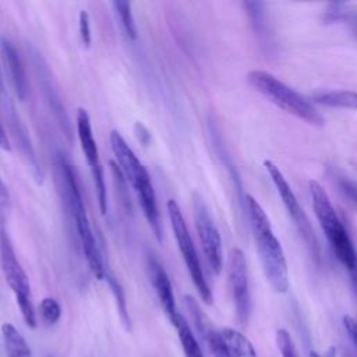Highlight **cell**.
Instances as JSON below:
<instances>
[{
    "label": "cell",
    "mask_w": 357,
    "mask_h": 357,
    "mask_svg": "<svg viewBox=\"0 0 357 357\" xmlns=\"http://www.w3.org/2000/svg\"><path fill=\"white\" fill-rule=\"evenodd\" d=\"M245 208L265 278L276 293H286L290 284L287 262L282 244L272 230L271 220L261 204L250 194H245Z\"/></svg>",
    "instance_id": "6da1fadb"
},
{
    "label": "cell",
    "mask_w": 357,
    "mask_h": 357,
    "mask_svg": "<svg viewBox=\"0 0 357 357\" xmlns=\"http://www.w3.org/2000/svg\"><path fill=\"white\" fill-rule=\"evenodd\" d=\"M56 170H57V181L60 183L61 197L64 199V204L71 213L75 229L78 233V238L81 241V247L84 251V255L86 258V262L92 271V273L99 279L103 280L106 276V268L103 264V258L100 254V250L98 247L95 234L92 231L85 204L82 199V194L79 190V184L75 176V172L73 166L68 163L67 159L59 156L56 162Z\"/></svg>",
    "instance_id": "7a4b0ae2"
},
{
    "label": "cell",
    "mask_w": 357,
    "mask_h": 357,
    "mask_svg": "<svg viewBox=\"0 0 357 357\" xmlns=\"http://www.w3.org/2000/svg\"><path fill=\"white\" fill-rule=\"evenodd\" d=\"M110 145L121 174L132 185L137 194L138 202L141 205V209L144 212V216L149 223L155 237L160 241L162 227L159 220V211L156 204V195H155L148 170L139 162L137 155L127 145L126 139L121 137V134L117 130H113L110 132Z\"/></svg>",
    "instance_id": "3957f363"
},
{
    "label": "cell",
    "mask_w": 357,
    "mask_h": 357,
    "mask_svg": "<svg viewBox=\"0 0 357 357\" xmlns=\"http://www.w3.org/2000/svg\"><path fill=\"white\" fill-rule=\"evenodd\" d=\"M308 190L315 216L333 254L350 272H354L357 269V252L343 222L331 202L328 192L315 180L308 181Z\"/></svg>",
    "instance_id": "277c9868"
},
{
    "label": "cell",
    "mask_w": 357,
    "mask_h": 357,
    "mask_svg": "<svg viewBox=\"0 0 357 357\" xmlns=\"http://www.w3.org/2000/svg\"><path fill=\"white\" fill-rule=\"evenodd\" d=\"M247 81L255 91L286 113L312 126L321 127L325 124V117L307 98L282 82L273 74L264 70H252L247 74Z\"/></svg>",
    "instance_id": "5b68a950"
},
{
    "label": "cell",
    "mask_w": 357,
    "mask_h": 357,
    "mask_svg": "<svg viewBox=\"0 0 357 357\" xmlns=\"http://www.w3.org/2000/svg\"><path fill=\"white\" fill-rule=\"evenodd\" d=\"M0 265L4 273V278L15 294V300L18 303L21 315L24 322L31 328H36V314L32 303V293L28 276L20 264L11 238L6 230L4 222H0Z\"/></svg>",
    "instance_id": "8992f818"
},
{
    "label": "cell",
    "mask_w": 357,
    "mask_h": 357,
    "mask_svg": "<svg viewBox=\"0 0 357 357\" xmlns=\"http://www.w3.org/2000/svg\"><path fill=\"white\" fill-rule=\"evenodd\" d=\"M264 166L268 172V174L271 176L275 187H276V191L287 211V215L290 216V219L293 220L300 237L303 238L304 244H305V248H307V252L311 258L312 262H315L317 265H319L321 262V247H319V243H318V238L315 236V231H314V227H312V223L310 220V218L307 216L304 208L300 205L296 194L293 192L290 184L287 183L286 177L283 176L282 170L269 159H265L264 160Z\"/></svg>",
    "instance_id": "52a82bcc"
},
{
    "label": "cell",
    "mask_w": 357,
    "mask_h": 357,
    "mask_svg": "<svg viewBox=\"0 0 357 357\" xmlns=\"http://www.w3.org/2000/svg\"><path fill=\"white\" fill-rule=\"evenodd\" d=\"M167 215L170 219V225L178 245V250L181 252V257L187 265V271L190 273V278L199 294V297L202 298L204 303L206 304H212L213 297H212V291L211 287L205 279L202 266H201V261L199 257L197 254L194 241L191 238V234L188 231L187 223L184 220V216L181 213V209L178 206V204L174 199H169L167 201Z\"/></svg>",
    "instance_id": "ba28073f"
},
{
    "label": "cell",
    "mask_w": 357,
    "mask_h": 357,
    "mask_svg": "<svg viewBox=\"0 0 357 357\" xmlns=\"http://www.w3.org/2000/svg\"><path fill=\"white\" fill-rule=\"evenodd\" d=\"M227 280L231 293L236 319L240 326L248 324L251 315V296L248 286V271L244 252L233 248L227 259Z\"/></svg>",
    "instance_id": "9c48e42d"
},
{
    "label": "cell",
    "mask_w": 357,
    "mask_h": 357,
    "mask_svg": "<svg viewBox=\"0 0 357 357\" xmlns=\"http://www.w3.org/2000/svg\"><path fill=\"white\" fill-rule=\"evenodd\" d=\"M194 220L205 259L211 271L219 275L223 268L222 238L204 199L198 194H194Z\"/></svg>",
    "instance_id": "30bf717a"
},
{
    "label": "cell",
    "mask_w": 357,
    "mask_h": 357,
    "mask_svg": "<svg viewBox=\"0 0 357 357\" xmlns=\"http://www.w3.org/2000/svg\"><path fill=\"white\" fill-rule=\"evenodd\" d=\"M77 135H78L84 156L86 159V163H88V166L91 169V173H92L100 213L105 215L107 212V194H106L105 173H103V167L100 165L99 151H98L96 141L93 138L92 126H91L88 112L82 107H79L77 110Z\"/></svg>",
    "instance_id": "8fae6325"
},
{
    "label": "cell",
    "mask_w": 357,
    "mask_h": 357,
    "mask_svg": "<svg viewBox=\"0 0 357 357\" xmlns=\"http://www.w3.org/2000/svg\"><path fill=\"white\" fill-rule=\"evenodd\" d=\"M183 301L185 304L188 314L192 318V322H194L199 336L205 342L211 356L212 357H230L227 353V349L223 343V339L220 336V331H218L215 328V325L211 322L208 315L202 311V308L199 307L197 300L192 296L187 294L183 297Z\"/></svg>",
    "instance_id": "7c38bea8"
},
{
    "label": "cell",
    "mask_w": 357,
    "mask_h": 357,
    "mask_svg": "<svg viewBox=\"0 0 357 357\" xmlns=\"http://www.w3.org/2000/svg\"><path fill=\"white\" fill-rule=\"evenodd\" d=\"M31 57H32V63H33V67H35V71L38 75V82L42 86V91L49 102V106H50L53 114L56 116L59 124L64 130L66 135L70 137L71 135V123L66 113L63 102L59 98V92L54 88V84L50 78V71H49L45 60L42 59V56L33 47H31Z\"/></svg>",
    "instance_id": "4fadbf2b"
},
{
    "label": "cell",
    "mask_w": 357,
    "mask_h": 357,
    "mask_svg": "<svg viewBox=\"0 0 357 357\" xmlns=\"http://www.w3.org/2000/svg\"><path fill=\"white\" fill-rule=\"evenodd\" d=\"M146 269H148V276L152 283V287L162 304V308L165 310L169 321L174 325L181 314L177 311V307H176L170 279L165 268L159 262V259L152 254H148L146 257Z\"/></svg>",
    "instance_id": "5bb4252c"
},
{
    "label": "cell",
    "mask_w": 357,
    "mask_h": 357,
    "mask_svg": "<svg viewBox=\"0 0 357 357\" xmlns=\"http://www.w3.org/2000/svg\"><path fill=\"white\" fill-rule=\"evenodd\" d=\"M7 120L10 123V128H11V132H13V137L18 145V149L21 152V155L26 159L28 165L31 166L32 169V173L36 178V181L42 183L43 180V172H42V167H40V163L38 162V158H36V153H35V149L32 146V142L29 139V135L26 132V128L25 126L22 124V121L20 120V117L14 113V109L13 106H10V110L7 112Z\"/></svg>",
    "instance_id": "9a60e30c"
},
{
    "label": "cell",
    "mask_w": 357,
    "mask_h": 357,
    "mask_svg": "<svg viewBox=\"0 0 357 357\" xmlns=\"http://www.w3.org/2000/svg\"><path fill=\"white\" fill-rule=\"evenodd\" d=\"M0 49L4 57V63L7 66L11 82L17 92V96L20 100H25L28 96V79H26V74H25L24 64L21 61V57L17 49L14 47V45L6 38L0 39Z\"/></svg>",
    "instance_id": "2e32d148"
},
{
    "label": "cell",
    "mask_w": 357,
    "mask_h": 357,
    "mask_svg": "<svg viewBox=\"0 0 357 357\" xmlns=\"http://www.w3.org/2000/svg\"><path fill=\"white\" fill-rule=\"evenodd\" d=\"M220 336L230 357H258L251 342L237 329L223 328Z\"/></svg>",
    "instance_id": "e0dca14e"
},
{
    "label": "cell",
    "mask_w": 357,
    "mask_h": 357,
    "mask_svg": "<svg viewBox=\"0 0 357 357\" xmlns=\"http://www.w3.org/2000/svg\"><path fill=\"white\" fill-rule=\"evenodd\" d=\"M1 335L4 347L8 357H32L31 349L21 335V332L13 324H3L1 325Z\"/></svg>",
    "instance_id": "ac0fdd59"
},
{
    "label": "cell",
    "mask_w": 357,
    "mask_h": 357,
    "mask_svg": "<svg viewBox=\"0 0 357 357\" xmlns=\"http://www.w3.org/2000/svg\"><path fill=\"white\" fill-rule=\"evenodd\" d=\"M314 100L328 107L357 109V92L354 91H328L314 96Z\"/></svg>",
    "instance_id": "d6986e66"
},
{
    "label": "cell",
    "mask_w": 357,
    "mask_h": 357,
    "mask_svg": "<svg viewBox=\"0 0 357 357\" xmlns=\"http://www.w3.org/2000/svg\"><path fill=\"white\" fill-rule=\"evenodd\" d=\"M174 326L177 329V335H178L184 356L185 357H204L201 346H199L198 340L195 339L188 322L185 321V318L183 315L178 317Z\"/></svg>",
    "instance_id": "ffe728a7"
},
{
    "label": "cell",
    "mask_w": 357,
    "mask_h": 357,
    "mask_svg": "<svg viewBox=\"0 0 357 357\" xmlns=\"http://www.w3.org/2000/svg\"><path fill=\"white\" fill-rule=\"evenodd\" d=\"M105 280L109 283V287L114 296L116 304H117V311L120 315V319L123 322V325L130 331L131 329V319H130V314L127 310V303H126V297H124V291L119 283V280L109 272H106Z\"/></svg>",
    "instance_id": "44dd1931"
},
{
    "label": "cell",
    "mask_w": 357,
    "mask_h": 357,
    "mask_svg": "<svg viewBox=\"0 0 357 357\" xmlns=\"http://www.w3.org/2000/svg\"><path fill=\"white\" fill-rule=\"evenodd\" d=\"M112 6L114 7L116 13L119 14L120 17V21H121V25L127 33V36L130 39H137L138 36V31H137V24L134 21V17H132V13H131V4L130 1H124V0H117V1H113Z\"/></svg>",
    "instance_id": "7402d4cb"
},
{
    "label": "cell",
    "mask_w": 357,
    "mask_h": 357,
    "mask_svg": "<svg viewBox=\"0 0 357 357\" xmlns=\"http://www.w3.org/2000/svg\"><path fill=\"white\" fill-rule=\"evenodd\" d=\"M39 314L46 325H54L61 317V307L53 297H45L39 304Z\"/></svg>",
    "instance_id": "603a6c76"
},
{
    "label": "cell",
    "mask_w": 357,
    "mask_h": 357,
    "mask_svg": "<svg viewBox=\"0 0 357 357\" xmlns=\"http://www.w3.org/2000/svg\"><path fill=\"white\" fill-rule=\"evenodd\" d=\"M332 178L339 191L344 195V198H347L349 202L357 208V183L336 172H333Z\"/></svg>",
    "instance_id": "cb8c5ba5"
},
{
    "label": "cell",
    "mask_w": 357,
    "mask_h": 357,
    "mask_svg": "<svg viewBox=\"0 0 357 357\" xmlns=\"http://www.w3.org/2000/svg\"><path fill=\"white\" fill-rule=\"evenodd\" d=\"M276 344L282 357H298L294 342L286 329H279L276 332Z\"/></svg>",
    "instance_id": "d4e9b609"
},
{
    "label": "cell",
    "mask_w": 357,
    "mask_h": 357,
    "mask_svg": "<svg viewBox=\"0 0 357 357\" xmlns=\"http://www.w3.org/2000/svg\"><path fill=\"white\" fill-rule=\"evenodd\" d=\"M78 28H79V36L85 46L91 45L92 36H91V25H89V15L85 10L79 11L78 15Z\"/></svg>",
    "instance_id": "484cf974"
},
{
    "label": "cell",
    "mask_w": 357,
    "mask_h": 357,
    "mask_svg": "<svg viewBox=\"0 0 357 357\" xmlns=\"http://www.w3.org/2000/svg\"><path fill=\"white\" fill-rule=\"evenodd\" d=\"M10 201L11 198L8 188L0 176V222H4V218L10 209Z\"/></svg>",
    "instance_id": "4316f807"
},
{
    "label": "cell",
    "mask_w": 357,
    "mask_h": 357,
    "mask_svg": "<svg viewBox=\"0 0 357 357\" xmlns=\"http://www.w3.org/2000/svg\"><path fill=\"white\" fill-rule=\"evenodd\" d=\"M343 326H344L347 335L350 336V339L353 340V343L357 347V321L350 315H344L343 317Z\"/></svg>",
    "instance_id": "83f0119b"
},
{
    "label": "cell",
    "mask_w": 357,
    "mask_h": 357,
    "mask_svg": "<svg viewBox=\"0 0 357 357\" xmlns=\"http://www.w3.org/2000/svg\"><path fill=\"white\" fill-rule=\"evenodd\" d=\"M0 148L4 149V151H10L11 149V145H10V139L6 134V130L3 127V123L0 120Z\"/></svg>",
    "instance_id": "f1b7e54d"
},
{
    "label": "cell",
    "mask_w": 357,
    "mask_h": 357,
    "mask_svg": "<svg viewBox=\"0 0 357 357\" xmlns=\"http://www.w3.org/2000/svg\"><path fill=\"white\" fill-rule=\"evenodd\" d=\"M351 275H353V278H354V283H356V287H357V269H356L354 272H351Z\"/></svg>",
    "instance_id": "f546056e"
},
{
    "label": "cell",
    "mask_w": 357,
    "mask_h": 357,
    "mask_svg": "<svg viewBox=\"0 0 357 357\" xmlns=\"http://www.w3.org/2000/svg\"><path fill=\"white\" fill-rule=\"evenodd\" d=\"M342 357H353V356H351V354H350V353H349V351H346V350H343V351H342Z\"/></svg>",
    "instance_id": "4dcf8cb0"
},
{
    "label": "cell",
    "mask_w": 357,
    "mask_h": 357,
    "mask_svg": "<svg viewBox=\"0 0 357 357\" xmlns=\"http://www.w3.org/2000/svg\"><path fill=\"white\" fill-rule=\"evenodd\" d=\"M310 357H321L318 353H315V351H311V354H310Z\"/></svg>",
    "instance_id": "1f68e13d"
},
{
    "label": "cell",
    "mask_w": 357,
    "mask_h": 357,
    "mask_svg": "<svg viewBox=\"0 0 357 357\" xmlns=\"http://www.w3.org/2000/svg\"><path fill=\"white\" fill-rule=\"evenodd\" d=\"M0 91H1V78H0Z\"/></svg>",
    "instance_id": "d6a6232c"
}]
</instances>
